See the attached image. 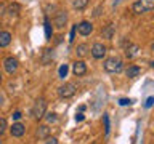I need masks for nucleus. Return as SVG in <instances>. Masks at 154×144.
<instances>
[{"instance_id": "b1692460", "label": "nucleus", "mask_w": 154, "mask_h": 144, "mask_svg": "<svg viewBox=\"0 0 154 144\" xmlns=\"http://www.w3.org/2000/svg\"><path fill=\"white\" fill-rule=\"evenodd\" d=\"M45 144H58V139H56L55 136H48L47 141H45Z\"/></svg>"}, {"instance_id": "5701e85b", "label": "nucleus", "mask_w": 154, "mask_h": 144, "mask_svg": "<svg viewBox=\"0 0 154 144\" xmlns=\"http://www.w3.org/2000/svg\"><path fill=\"white\" fill-rule=\"evenodd\" d=\"M47 115V122L48 123H53V122H56V114H45Z\"/></svg>"}, {"instance_id": "f3484780", "label": "nucleus", "mask_w": 154, "mask_h": 144, "mask_svg": "<svg viewBox=\"0 0 154 144\" xmlns=\"http://www.w3.org/2000/svg\"><path fill=\"white\" fill-rule=\"evenodd\" d=\"M51 35H53L51 22H50V19H48V18H45V37H47V40H51Z\"/></svg>"}, {"instance_id": "2eb2a0df", "label": "nucleus", "mask_w": 154, "mask_h": 144, "mask_svg": "<svg viewBox=\"0 0 154 144\" xmlns=\"http://www.w3.org/2000/svg\"><path fill=\"white\" fill-rule=\"evenodd\" d=\"M141 74V67L138 66H128L127 70H125V75L128 77V79H135V77H138Z\"/></svg>"}, {"instance_id": "ddd939ff", "label": "nucleus", "mask_w": 154, "mask_h": 144, "mask_svg": "<svg viewBox=\"0 0 154 144\" xmlns=\"http://www.w3.org/2000/svg\"><path fill=\"white\" fill-rule=\"evenodd\" d=\"M138 51H140L138 45H135V43H128V46L125 48V56H127L128 59H133V58L138 55Z\"/></svg>"}, {"instance_id": "7ed1b4c3", "label": "nucleus", "mask_w": 154, "mask_h": 144, "mask_svg": "<svg viewBox=\"0 0 154 144\" xmlns=\"http://www.w3.org/2000/svg\"><path fill=\"white\" fill-rule=\"evenodd\" d=\"M154 8V0H137L132 5V11L135 14H144L149 13Z\"/></svg>"}, {"instance_id": "20e7f679", "label": "nucleus", "mask_w": 154, "mask_h": 144, "mask_svg": "<svg viewBox=\"0 0 154 144\" xmlns=\"http://www.w3.org/2000/svg\"><path fill=\"white\" fill-rule=\"evenodd\" d=\"M75 91H77V86L75 83H72V82H66L64 85H61L60 88H58V94L61 96V98H72V96L75 94Z\"/></svg>"}, {"instance_id": "a878e982", "label": "nucleus", "mask_w": 154, "mask_h": 144, "mask_svg": "<svg viewBox=\"0 0 154 144\" xmlns=\"http://www.w3.org/2000/svg\"><path fill=\"white\" fill-rule=\"evenodd\" d=\"M21 117H23V114L19 112V110H16V112L13 114V120H19V118H21Z\"/></svg>"}, {"instance_id": "bb28decb", "label": "nucleus", "mask_w": 154, "mask_h": 144, "mask_svg": "<svg viewBox=\"0 0 154 144\" xmlns=\"http://www.w3.org/2000/svg\"><path fill=\"white\" fill-rule=\"evenodd\" d=\"M74 35H75V26L72 27V31H71V38H69V42H74Z\"/></svg>"}, {"instance_id": "f257e3e1", "label": "nucleus", "mask_w": 154, "mask_h": 144, "mask_svg": "<svg viewBox=\"0 0 154 144\" xmlns=\"http://www.w3.org/2000/svg\"><path fill=\"white\" fill-rule=\"evenodd\" d=\"M103 67H104L106 72H109V74H119V72L124 69V62L117 56H111L104 61Z\"/></svg>"}, {"instance_id": "393cba45", "label": "nucleus", "mask_w": 154, "mask_h": 144, "mask_svg": "<svg viewBox=\"0 0 154 144\" xmlns=\"http://www.w3.org/2000/svg\"><path fill=\"white\" fill-rule=\"evenodd\" d=\"M119 104H120V106H130V104H132V99H127V98H122V99H120V101H119Z\"/></svg>"}, {"instance_id": "aec40b11", "label": "nucleus", "mask_w": 154, "mask_h": 144, "mask_svg": "<svg viewBox=\"0 0 154 144\" xmlns=\"http://www.w3.org/2000/svg\"><path fill=\"white\" fill-rule=\"evenodd\" d=\"M7 128H8V123H7V118H3V117H0V136L7 131Z\"/></svg>"}, {"instance_id": "6ab92c4d", "label": "nucleus", "mask_w": 154, "mask_h": 144, "mask_svg": "<svg viewBox=\"0 0 154 144\" xmlns=\"http://www.w3.org/2000/svg\"><path fill=\"white\" fill-rule=\"evenodd\" d=\"M19 10H21V7H19L18 3H11V5H10V7H8V13L11 14V16H13V14H14V16H16V14L19 13Z\"/></svg>"}, {"instance_id": "4468645a", "label": "nucleus", "mask_w": 154, "mask_h": 144, "mask_svg": "<svg viewBox=\"0 0 154 144\" xmlns=\"http://www.w3.org/2000/svg\"><path fill=\"white\" fill-rule=\"evenodd\" d=\"M114 32H116L114 24H108V26L103 27V31H101V35H103V38H106V40H111V38L114 37Z\"/></svg>"}, {"instance_id": "7c9ffc66", "label": "nucleus", "mask_w": 154, "mask_h": 144, "mask_svg": "<svg viewBox=\"0 0 154 144\" xmlns=\"http://www.w3.org/2000/svg\"><path fill=\"white\" fill-rule=\"evenodd\" d=\"M0 83H2V72H0Z\"/></svg>"}, {"instance_id": "f8f14e48", "label": "nucleus", "mask_w": 154, "mask_h": 144, "mask_svg": "<svg viewBox=\"0 0 154 144\" xmlns=\"http://www.w3.org/2000/svg\"><path fill=\"white\" fill-rule=\"evenodd\" d=\"M11 43V34L8 31H0V48H5Z\"/></svg>"}, {"instance_id": "473e14b6", "label": "nucleus", "mask_w": 154, "mask_h": 144, "mask_svg": "<svg viewBox=\"0 0 154 144\" xmlns=\"http://www.w3.org/2000/svg\"><path fill=\"white\" fill-rule=\"evenodd\" d=\"M93 144H95V142H93Z\"/></svg>"}, {"instance_id": "f03ea898", "label": "nucleus", "mask_w": 154, "mask_h": 144, "mask_svg": "<svg viewBox=\"0 0 154 144\" xmlns=\"http://www.w3.org/2000/svg\"><path fill=\"white\" fill-rule=\"evenodd\" d=\"M31 114H32L34 120H42L43 117H45V114H47V101H45V98H37L35 99Z\"/></svg>"}, {"instance_id": "0eeeda50", "label": "nucleus", "mask_w": 154, "mask_h": 144, "mask_svg": "<svg viewBox=\"0 0 154 144\" xmlns=\"http://www.w3.org/2000/svg\"><path fill=\"white\" fill-rule=\"evenodd\" d=\"M53 22H55V26L58 29L64 27L66 22H67V11H66V10H58L56 14H55V18H53Z\"/></svg>"}, {"instance_id": "a211bd4d", "label": "nucleus", "mask_w": 154, "mask_h": 144, "mask_svg": "<svg viewBox=\"0 0 154 144\" xmlns=\"http://www.w3.org/2000/svg\"><path fill=\"white\" fill-rule=\"evenodd\" d=\"M90 0H72V7L75 10H84L87 5H88Z\"/></svg>"}, {"instance_id": "4be33fe9", "label": "nucleus", "mask_w": 154, "mask_h": 144, "mask_svg": "<svg viewBox=\"0 0 154 144\" xmlns=\"http://www.w3.org/2000/svg\"><path fill=\"white\" fill-rule=\"evenodd\" d=\"M67 70H69V67H67V64H63V66L60 67V70H58V74H60V77H61V79H64V77L67 75Z\"/></svg>"}, {"instance_id": "2f4dec72", "label": "nucleus", "mask_w": 154, "mask_h": 144, "mask_svg": "<svg viewBox=\"0 0 154 144\" xmlns=\"http://www.w3.org/2000/svg\"><path fill=\"white\" fill-rule=\"evenodd\" d=\"M0 144H2V141H0Z\"/></svg>"}, {"instance_id": "6e6552de", "label": "nucleus", "mask_w": 154, "mask_h": 144, "mask_svg": "<svg viewBox=\"0 0 154 144\" xmlns=\"http://www.w3.org/2000/svg\"><path fill=\"white\" fill-rule=\"evenodd\" d=\"M75 31L79 32L80 35L87 37V35H90V34L93 32V24H91L90 21H82L79 24H75Z\"/></svg>"}, {"instance_id": "9b49d317", "label": "nucleus", "mask_w": 154, "mask_h": 144, "mask_svg": "<svg viewBox=\"0 0 154 144\" xmlns=\"http://www.w3.org/2000/svg\"><path fill=\"white\" fill-rule=\"evenodd\" d=\"M35 136L38 139H47L48 136H50V128H48V125H38L37 131H35Z\"/></svg>"}, {"instance_id": "c85d7f7f", "label": "nucleus", "mask_w": 154, "mask_h": 144, "mask_svg": "<svg viewBox=\"0 0 154 144\" xmlns=\"http://www.w3.org/2000/svg\"><path fill=\"white\" fill-rule=\"evenodd\" d=\"M152 101H154V98H152V96H151V98H148V101H146V107H151Z\"/></svg>"}, {"instance_id": "c756f323", "label": "nucleus", "mask_w": 154, "mask_h": 144, "mask_svg": "<svg viewBox=\"0 0 154 144\" xmlns=\"http://www.w3.org/2000/svg\"><path fill=\"white\" fill-rule=\"evenodd\" d=\"M75 120H77V122H80V120H84V114H77V115H75Z\"/></svg>"}, {"instance_id": "cd10ccee", "label": "nucleus", "mask_w": 154, "mask_h": 144, "mask_svg": "<svg viewBox=\"0 0 154 144\" xmlns=\"http://www.w3.org/2000/svg\"><path fill=\"white\" fill-rule=\"evenodd\" d=\"M3 13H5V3H3V2H0V16H2Z\"/></svg>"}, {"instance_id": "423d86ee", "label": "nucleus", "mask_w": 154, "mask_h": 144, "mask_svg": "<svg viewBox=\"0 0 154 144\" xmlns=\"http://www.w3.org/2000/svg\"><path fill=\"white\" fill-rule=\"evenodd\" d=\"M106 51H108V48H106L103 43H100V42L93 43V46H91V50H90L91 56H93L95 59H103V58L106 56Z\"/></svg>"}, {"instance_id": "dca6fc26", "label": "nucleus", "mask_w": 154, "mask_h": 144, "mask_svg": "<svg viewBox=\"0 0 154 144\" xmlns=\"http://www.w3.org/2000/svg\"><path fill=\"white\" fill-rule=\"evenodd\" d=\"M88 51H90V48H88L87 43H80V45H77V48H75V55L79 58L87 56V53H88Z\"/></svg>"}, {"instance_id": "412c9836", "label": "nucleus", "mask_w": 154, "mask_h": 144, "mask_svg": "<svg viewBox=\"0 0 154 144\" xmlns=\"http://www.w3.org/2000/svg\"><path fill=\"white\" fill-rule=\"evenodd\" d=\"M103 120H104V136H108V134H109V115L104 114Z\"/></svg>"}, {"instance_id": "1a4fd4ad", "label": "nucleus", "mask_w": 154, "mask_h": 144, "mask_svg": "<svg viewBox=\"0 0 154 144\" xmlns=\"http://www.w3.org/2000/svg\"><path fill=\"white\" fill-rule=\"evenodd\" d=\"M72 72H74V75L77 77H82L87 74V64L82 59H75L72 62Z\"/></svg>"}, {"instance_id": "39448f33", "label": "nucleus", "mask_w": 154, "mask_h": 144, "mask_svg": "<svg viewBox=\"0 0 154 144\" xmlns=\"http://www.w3.org/2000/svg\"><path fill=\"white\" fill-rule=\"evenodd\" d=\"M18 67H19V62H18V59H16L14 56L5 58V61H3V69L7 70L10 75H13L14 72L18 70Z\"/></svg>"}, {"instance_id": "9d476101", "label": "nucleus", "mask_w": 154, "mask_h": 144, "mask_svg": "<svg viewBox=\"0 0 154 144\" xmlns=\"http://www.w3.org/2000/svg\"><path fill=\"white\" fill-rule=\"evenodd\" d=\"M10 133H11V136L14 138H21L24 133H26V127L21 123V122H14L11 127H10Z\"/></svg>"}]
</instances>
